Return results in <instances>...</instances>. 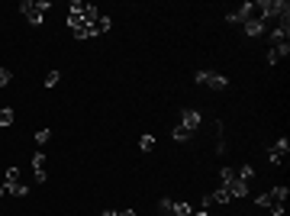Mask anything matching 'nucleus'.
I'll list each match as a JSON object with an SVG mask.
<instances>
[{
    "mask_svg": "<svg viewBox=\"0 0 290 216\" xmlns=\"http://www.w3.org/2000/svg\"><path fill=\"white\" fill-rule=\"evenodd\" d=\"M100 10H97L94 4H87V0H74L71 10H68V26H71V32L77 39H97L94 36V23L100 20Z\"/></svg>",
    "mask_w": 290,
    "mask_h": 216,
    "instance_id": "f257e3e1",
    "label": "nucleus"
},
{
    "mask_svg": "<svg viewBox=\"0 0 290 216\" xmlns=\"http://www.w3.org/2000/svg\"><path fill=\"white\" fill-rule=\"evenodd\" d=\"M287 187H271L268 194H258V203L261 210H271V216H284V206H287Z\"/></svg>",
    "mask_w": 290,
    "mask_h": 216,
    "instance_id": "f03ea898",
    "label": "nucleus"
},
{
    "mask_svg": "<svg viewBox=\"0 0 290 216\" xmlns=\"http://www.w3.org/2000/svg\"><path fill=\"white\" fill-rule=\"evenodd\" d=\"M20 10H23V16L32 26H42V16H46V10H52V4H49V0H23Z\"/></svg>",
    "mask_w": 290,
    "mask_h": 216,
    "instance_id": "7ed1b4c3",
    "label": "nucleus"
},
{
    "mask_svg": "<svg viewBox=\"0 0 290 216\" xmlns=\"http://www.w3.org/2000/svg\"><path fill=\"white\" fill-rule=\"evenodd\" d=\"M4 184L10 187V194H13V197H26V194H29V187L23 184V171H20V168H7Z\"/></svg>",
    "mask_w": 290,
    "mask_h": 216,
    "instance_id": "20e7f679",
    "label": "nucleus"
},
{
    "mask_svg": "<svg viewBox=\"0 0 290 216\" xmlns=\"http://www.w3.org/2000/svg\"><path fill=\"white\" fill-rule=\"evenodd\" d=\"M193 81H197V84H206V88H213V91L229 88V77L219 74V71H197V74H193Z\"/></svg>",
    "mask_w": 290,
    "mask_h": 216,
    "instance_id": "39448f33",
    "label": "nucleus"
},
{
    "mask_svg": "<svg viewBox=\"0 0 290 216\" xmlns=\"http://www.w3.org/2000/svg\"><path fill=\"white\" fill-rule=\"evenodd\" d=\"M287 152H290V139H277V142L268 149V161H271V165H284Z\"/></svg>",
    "mask_w": 290,
    "mask_h": 216,
    "instance_id": "423d86ee",
    "label": "nucleus"
},
{
    "mask_svg": "<svg viewBox=\"0 0 290 216\" xmlns=\"http://www.w3.org/2000/svg\"><path fill=\"white\" fill-rule=\"evenodd\" d=\"M252 13H255V7H252V0L248 4H242V7H235V10L226 16V23H232V26H242L245 20H252Z\"/></svg>",
    "mask_w": 290,
    "mask_h": 216,
    "instance_id": "0eeeda50",
    "label": "nucleus"
},
{
    "mask_svg": "<svg viewBox=\"0 0 290 216\" xmlns=\"http://www.w3.org/2000/svg\"><path fill=\"white\" fill-rule=\"evenodd\" d=\"M242 29H245V36H252V39H261V36L268 32V26L261 23V20H255V16H252V20H245V23H242Z\"/></svg>",
    "mask_w": 290,
    "mask_h": 216,
    "instance_id": "6e6552de",
    "label": "nucleus"
},
{
    "mask_svg": "<svg viewBox=\"0 0 290 216\" xmlns=\"http://www.w3.org/2000/svg\"><path fill=\"white\" fill-rule=\"evenodd\" d=\"M200 119H203V116H200L197 110H184V113H181V126L190 129V133H197V129H200Z\"/></svg>",
    "mask_w": 290,
    "mask_h": 216,
    "instance_id": "1a4fd4ad",
    "label": "nucleus"
},
{
    "mask_svg": "<svg viewBox=\"0 0 290 216\" xmlns=\"http://www.w3.org/2000/svg\"><path fill=\"white\" fill-rule=\"evenodd\" d=\"M32 175H36V184H46V155L42 152L32 155Z\"/></svg>",
    "mask_w": 290,
    "mask_h": 216,
    "instance_id": "9d476101",
    "label": "nucleus"
},
{
    "mask_svg": "<svg viewBox=\"0 0 290 216\" xmlns=\"http://www.w3.org/2000/svg\"><path fill=\"white\" fill-rule=\"evenodd\" d=\"M287 55H290V42H284V46H271V52H268V65L284 62Z\"/></svg>",
    "mask_w": 290,
    "mask_h": 216,
    "instance_id": "9b49d317",
    "label": "nucleus"
},
{
    "mask_svg": "<svg viewBox=\"0 0 290 216\" xmlns=\"http://www.w3.org/2000/svg\"><path fill=\"white\" fill-rule=\"evenodd\" d=\"M210 200H213V203H219V206H223V203H229V200H232L229 187H226V184H219L216 191H210Z\"/></svg>",
    "mask_w": 290,
    "mask_h": 216,
    "instance_id": "f8f14e48",
    "label": "nucleus"
},
{
    "mask_svg": "<svg viewBox=\"0 0 290 216\" xmlns=\"http://www.w3.org/2000/svg\"><path fill=\"white\" fill-rule=\"evenodd\" d=\"M226 187H229V194H232V197H248V184H245V181H239V178L229 181Z\"/></svg>",
    "mask_w": 290,
    "mask_h": 216,
    "instance_id": "ddd939ff",
    "label": "nucleus"
},
{
    "mask_svg": "<svg viewBox=\"0 0 290 216\" xmlns=\"http://www.w3.org/2000/svg\"><path fill=\"white\" fill-rule=\"evenodd\" d=\"M171 216H193V206H190V203H184V200H174Z\"/></svg>",
    "mask_w": 290,
    "mask_h": 216,
    "instance_id": "4468645a",
    "label": "nucleus"
},
{
    "mask_svg": "<svg viewBox=\"0 0 290 216\" xmlns=\"http://www.w3.org/2000/svg\"><path fill=\"white\" fill-rule=\"evenodd\" d=\"M171 136H174V142H190V139H193V133H190V129H184L181 123L171 129Z\"/></svg>",
    "mask_w": 290,
    "mask_h": 216,
    "instance_id": "2eb2a0df",
    "label": "nucleus"
},
{
    "mask_svg": "<svg viewBox=\"0 0 290 216\" xmlns=\"http://www.w3.org/2000/svg\"><path fill=\"white\" fill-rule=\"evenodd\" d=\"M139 149H142V152H152V149H155V136H152V133L139 136Z\"/></svg>",
    "mask_w": 290,
    "mask_h": 216,
    "instance_id": "dca6fc26",
    "label": "nucleus"
},
{
    "mask_svg": "<svg viewBox=\"0 0 290 216\" xmlns=\"http://www.w3.org/2000/svg\"><path fill=\"white\" fill-rule=\"evenodd\" d=\"M171 206H174L171 197H161V200H158V213H161V216H171Z\"/></svg>",
    "mask_w": 290,
    "mask_h": 216,
    "instance_id": "f3484780",
    "label": "nucleus"
},
{
    "mask_svg": "<svg viewBox=\"0 0 290 216\" xmlns=\"http://www.w3.org/2000/svg\"><path fill=\"white\" fill-rule=\"evenodd\" d=\"M0 126H4V129H7V126H13V110H10V107L0 110Z\"/></svg>",
    "mask_w": 290,
    "mask_h": 216,
    "instance_id": "a211bd4d",
    "label": "nucleus"
},
{
    "mask_svg": "<svg viewBox=\"0 0 290 216\" xmlns=\"http://www.w3.org/2000/svg\"><path fill=\"white\" fill-rule=\"evenodd\" d=\"M10 81H13V71L10 68H0V88H7Z\"/></svg>",
    "mask_w": 290,
    "mask_h": 216,
    "instance_id": "6ab92c4d",
    "label": "nucleus"
},
{
    "mask_svg": "<svg viewBox=\"0 0 290 216\" xmlns=\"http://www.w3.org/2000/svg\"><path fill=\"white\" fill-rule=\"evenodd\" d=\"M52 139V133H49V129H39V133H36V145H39V149H42V145H46Z\"/></svg>",
    "mask_w": 290,
    "mask_h": 216,
    "instance_id": "aec40b11",
    "label": "nucleus"
},
{
    "mask_svg": "<svg viewBox=\"0 0 290 216\" xmlns=\"http://www.w3.org/2000/svg\"><path fill=\"white\" fill-rule=\"evenodd\" d=\"M58 81H61V74H58V71H49V74H46V88H55Z\"/></svg>",
    "mask_w": 290,
    "mask_h": 216,
    "instance_id": "412c9836",
    "label": "nucleus"
},
{
    "mask_svg": "<svg viewBox=\"0 0 290 216\" xmlns=\"http://www.w3.org/2000/svg\"><path fill=\"white\" fill-rule=\"evenodd\" d=\"M116 216H136V210H119Z\"/></svg>",
    "mask_w": 290,
    "mask_h": 216,
    "instance_id": "4be33fe9",
    "label": "nucleus"
},
{
    "mask_svg": "<svg viewBox=\"0 0 290 216\" xmlns=\"http://www.w3.org/2000/svg\"><path fill=\"white\" fill-rule=\"evenodd\" d=\"M100 216H116V210H103V213H100Z\"/></svg>",
    "mask_w": 290,
    "mask_h": 216,
    "instance_id": "5701e85b",
    "label": "nucleus"
},
{
    "mask_svg": "<svg viewBox=\"0 0 290 216\" xmlns=\"http://www.w3.org/2000/svg\"><path fill=\"white\" fill-rule=\"evenodd\" d=\"M193 216H210V213L206 210H193Z\"/></svg>",
    "mask_w": 290,
    "mask_h": 216,
    "instance_id": "b1692460",
    "label": "nucleus"
}]
</instances>
